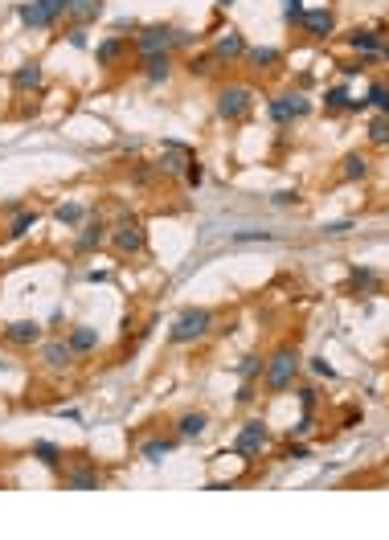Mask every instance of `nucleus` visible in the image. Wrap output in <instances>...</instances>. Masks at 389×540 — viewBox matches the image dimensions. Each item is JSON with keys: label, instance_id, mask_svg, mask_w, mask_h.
Segmentation results:
<instances>
[{"label": "nucleus", "instance_id": "44", "mask_svg": "<svg viewBox=\"0 0 389 540\" xmlns=\"http://www.w3.org/2000/svg\"><path fill=\"white\" fill-rule=\"evenodd\" d=\"M217 4H222V9H229V4H234V0H217Z\"/></svg>", "mask_w": 389, "mask_h": 540}, {"label": "nucleus", "instance_id": "8", "mask_svg": "<svg viewBox=\"0 0 389 540\" xmlns=\"http://www.w3.org/2000/svg\"><path fill=\"white\" fill-rule=\"evenodd\" d=\"M246 37L238 29H226V33H217V41H213V58L217 62H238V58H246Z\"/></svg>", "mask_w": 389, "mask_h": 540}, {"label": "nucleus", "instance_id": "32", "mask_svg": "<svg viewBox=\"0 0 389 540\" xmlns=\"http://www.w3.org/2000/svg\"><path fill=\"white\" fill-rule=\"evenodd\" d=\"M324 107L328 111H348V90H344V86H332L324 95Z\"/></svg>", "mask_w": 389, "mask_h": 540}, {"label": "nucleus", "instance_id": "9", "mask_svg": "<svg viewBox=\"0 0 389 540\" xmlns=\"http://www.w3.org/2000/svg\"><path fill=\"white\" fill-rule=\"evenodd\" d=\"M16 16L25 21V29H49V25H58V13L49 9L46 0H33V4H21Z\"/></svg>", "mask_w": 389, "mask_h": 540}, {"label": "nucleus", "instance_id": "26", "mask_svg": "<svg viewBox=\"0 0 389 540\" xmlns=\"http://www.w3.org/2000/svg\"><path fill=\"white\" fill-rule=\"evenodd\" d=\"M53 217H58V221H62V226H82V217H86V209H82V205H74V201H66V205H58V209H53Z\"/></svg>", "mask_w": 389, "mask_h": 540}, {"label": "nucleus", "instance_id": "43", "mask_svg": "<svg viewBox=\"0 0 389 540\" xmlns=\"http://www.w3.org/2000/svg\"><path fill=\"white\" fill-rule=\"evenodd\" d=\"M311 455V450H308V446H304V442H299V446H291V450H287V458H295V462H299V458H308Z\"/></svg>", "mask_w": 389, "mask_h": 540}, {"label": "nucleus", "instance_id": "29", "mask_svg": "<svg viewBox=\"0 0 389 540\" xmlns=\"http://www.w3.org/2000/svg\"><path fill=\"white\" fill-rule=\"evenodd\" d=\"M369 107H377L381 115H389V86L385 82H373V86H369Z\"/></svg>", "mask_w": 389, "mask_h": 540}, {"label": "nucleus", "instance_id": "30", "mask_svg": "<svg viewBox=\"0 0 389 540\" xmlns=\"http://www.w3.org/2000/svg\"><path fill=\"white\" fill-rule=\"evenodd\" d=\"M369 139H373L377 147L389 144V115H377L373 123H369Z\"/></svg>", "mask_w": 389, "mask_h": 540}, {"label": "nucleus", "instance_id": "40", "mask_svg": "<svg viewBox=\"0 0 389 540\" xmlns=\"http://www.w3.org/2000/svg\"><path fill=\"white\" fill-rule=\"evenodd\" d=\"M295 201H299V193H295V189H283V193L271 196V205H295Z\"/></svg>", "mask_w": 389, "mask_h": 540}, {"label": "nucleus", "instance_id": "3", "mask_svg": "<svg viewBox=\"0 0 389 540\" xmlns=\"http://www.w3.org/2000/svg\"><path fill=\"white\" fill-rule=\"evenodd\" d=\"M250 102H254V90L242 86V82H229L217 90V115L226 119V123H242L246 111H250Z\"/></svg>", "mask_w": 389, "mask_h": 540}, {"label": "nucleus", "instance_id": "18", "mask_svg": "<svg viewBox=\"0 0 389 540\" xmlns=\"http://www.w3.org/2000/svg\"><path fill=\"white\" fill-rule=\"evenodd\" d=\"M66 16H70L74 25H82V29H86L90 21H98V16H103V0H74Z\"/></svg>", "mask_w": 389, "mask_h": 540}, {"label": "nucleus", "instance_id": "11", "mask_svg": "<svg viewBox=\"0 0 389 540\" xmlns=\"http://www.w3.org/2000/svg\"><path fill=\"white\" fill-rule=\"evenodd\" d=\"M189 160H193V152L185 144H177V139H168L164 144V160H160V172H172V176H180L185 168H189Z\"/></svg>", "mask_w": 389, "mask_h": 540}, {"label": "nucleus", "instance_id": "21", "mask_svg": "<svg viewBox=\"0 0 389 540\" xmlns=\"http://www.w3.org/2000/svg\"><path fill=\"white\" fill-rule=\"evenodd\" d=\"M41 360H46L49 369H66V364L74 360V348H70L66 340H49L46 348H41Z\"/></svg>", "mask_w": 389, "mask_h": 540}, {"label": "nucleus", "instance_id": "6", "mask_svg": "<svg viewBox=\"0 0 389 540\" xmlns=\"http://www.w3.org/2000/svg\"><path fill=\"white\" fill-rule=\"evenodd\" d=\"M172 49V25H147L135 37V53L147 58V53H168Z\"/></svg>", "mask_w": 389, "mask_h": 540}, {"label": "nucleus", "instance_id": "22", "mask_svg": "<svg viewBox=\"0 0 389 540\" xmlns=\"http://www.w3.org/2000/svg\"><path fill=\"white\" fill-rule=\"evenodd\" d=\"M348 46L361 49V53H385V58H389V46L381 41V37H377L373 29H357L353 37H348Z\"/></svg>", "mask_w": 389, "mask_h": 540}, {"label": "nucleus", "instance_id": "42", "mask_svg": "<svg viewBox=\"0 0 389 540\" xmlns=\"http://www.w3.org/2000/svg\"><path fill=\"white\" fill-rule=\"evenodd\" d=\"M353 229V221H332V226H324V233H348Z\"/></svg>", "mask_w": 389, "mask_h": 540}, {"label": "nucleus", "instance_id": "23", "mask_svg": "<svg viewBox=\"0 0 389 540\" xmlns=\"http://www.w3.org/2000/svg\"><path fill=\"white\" fill-rule=\"evenodd\" d=\"M66 344L74 348V356H82V352H90V348H98V332L95 327H86V324H78L70 336H66Z\"/></svg>", "mask_w": 389, "mask_h": 540}, {"label": "nucleus", "instance_id": "14", "mask_svg": "<svg viewBox=\"0 0 389 540\" xmlns=\"http://www.w3.org/2000/svg\"><path fill=\"white\" fill-rule=\"evenodd\" d=\"M66 491H98L103 487V479H98L95 467H74V471H66Z\"/></svg>", "mask_w": 389, "mask_h": 540}, {"label": "nucleus", "instance_id": "36", "mask_svg": "<svg viewBox=\"0 0 389 540\" xmlns=\"http://www.w3.org/2000/svg\"><path fill=\"white\" fill-rule=\"evenodd\" d=\"M304 13H308V9H304L299 0H283V16H287V21H304Z\"/></svg>", "mask_w": 389, "mask_h": 540}, {"label": "nucleus", "instance_id": "25", "mask_svg": "<svg viewBox=\"0 0 389 540\" xmlns=\"http://www.w3.org/2000/svg\"><path fill=\"white\" fill-rule=\"evenodd\" d=\"M365 172H369V160H365L361 152H348V156H344V168H341V176H344V180H361V176H365Z\"/></svg>", "mask_w": 389, "mask_h": 540}, {"label": "nucleus", "instance_id": "33", "mask_svg": "<svg viewBox=\"0 0 389 540\" xmlns=\"http://www.w3.org/2000/svg\"><path fill=\"white\" fill-rule=\"evenodd\" d=\"M180 176H185V184H189V189H197V184L205 180V168H201V164H197V160H189V168H185Z\"/></svg>", "mask_w": 389, "mask_h": 540}, {"label": "nucleus", "instance_id": "15", "mask_svg": "<svg viewBox=\"0 0 389 540\" xmlns=\"http://www.w3.org/2000/svg\"><path fill=\"white\" fill-rule=\"evenodd\" d=\"M140 70H144L147 82H168V74H172V58H168V53H147V58H140Z\"/></svg>", "mask_w": 389, "mask_h": 540}, {"label": "nucleus", "instance_id": "31", "mask_svg": "<svg viewBox=\"0 0 389 540\" xmlns=\"http://www.w3.org/2000/svg\"><path fill=\"white\" fill-rule=\"evenodd\" d=\"M353 291H377V275L369 266H357L353 270Z\"/></svg>", "mask_w": 389, "mask_h": 540}, {"label": "nucleus", "instance_id": "20", "mask_svg": "<svg viewBox=\"0 0 389 540\" xmlns=\"http://www.w3.org/2000/svg\"><path fill=\"white\" fill-rule=\"evenodd\" d=\"M41 86V62H25L13 70V90H37Z\"/></svg>", "mask_w": 389, "mask_h": 540}, {"label": "nucleus", "instance_id": "5", "mask_svg": "<svg viewBox=\"0 0 389 540\" xmlns=\"http://www.w3.org/2000/svg\"><path fill=\"white\" fill-rule=\"evenodd\" d=\"M111 245L119 250V254H144V245H147V233L144 226L131 217V221H123V226H115L111 229Z\"/></svg>", "mask_w": 389, "mask_h": 540}, {"label": "nucleus", "instance_id": "37", "mask_svg": "<svg viewBox=\"0 0 389 540\" xmlns=\"http://www.w3.org/2000/svg\"><path fill=\"white\" fill-rule=\"evenodd\" d=\"M299 406H304V413H311V409H316V389H311V385H304V389H299Z\"/></svg>", "mask_w": 389, "mask_h": 540}, {"label": "nucleus", "instance_id": "19", "mask_svg": "<svg viewBox=\"0 0 389 540\" xmlns=\"http://www.w3.org/2000/svg\"><path fill=\"white\" fill-rule=\"evenodd\" d=\"M246 62L254 65V70H275V65L283 62V49H275V46H254V49H246Z\"/></svg>", "mask_w": 389, "mask_h": 540}, {"label": "nucleus", "instance_id": "39", "mask_svg": "<svg viewBox=\"0 0 389 540\" xmlns=\"http://www.w3.org/2000/svg\"><path fill=\"white\" fill-rule=\"evenodd\" d=\"M311 425H316V422H311V413H304V418H299V422H295L291 438H295V434H299V438H308V434H311Z\"/></svg>", "mask_w": 389, "mask_h": 540}, {"label": "nucleus", "instance_id": "1", "mask_svg": "<svg viewBox=\"0 0 389 540\" xmlns=\"http://www.w3.org/2000/svg\"><path fill=\"white\" fill-rule=\"evenodd\" d=\"M299 352H295L291 344H283L271 352V360H262V385L266 393H287L295 385V373H299Z\"/></svg>", "mask_w": 389, "mask_h": 540}, {"label": "nucleus", "instance_id": "41", "mask_svg": "<svg viewBox=\"0 0 389 540\" xmlns=\"http://www.w3.org/2000/svg\"><path fill=\"white\" fill-rule=\"evenodd\" d=\"M70 46H74V49H86V29H82V25H74V29H70Z\"/></svg>", "mask_w": 389, "mask_h": 540}, {"label": "nucleus", "instance_id": "7", "mask_svg": "<svg viewBox=\"0 0 389 540\" xmlns=\"http://www.w3.org/2000/svg\"><path fill=\"white\" fill-rule=\"evenodd\" d=\"M266 111H271V119H275V123H291V119H304V115L311 111V102H308L304 95H279L275 102L266 107Z\"/></svg>", "mask_w": 389, "mask_h": 540}, {"label": "nucleus", "instance_id": "16", "mask_svg": "<svg viewBox=\"0 0 389 540\" xmlns=\"http://www.w3.org/2000/svg\"><path fill=\"white\" fill-rule=\"evenodd\" d=\"M177 442H180V438H147L144 446H140V458L156 467V462H164V458H168L172 450H177Z\"/></svg>", "mask_w": 389, "mask_h": 540}, {"label": "nucleus", "instance_id": "17", "mask_svg": "<svg viewBox=\"0 0 389 540\" xmlns=\"http://www.w3.org/2000/svg\"><path fill=\"white\" fill-rule=\"evenodd\" d=\"M103 242H111L107 226H103V221H90V226H82V233H78V254H90V250H98Z\"/></svg>", "mask_w": 389, "mask_h": 540}, {"label": "nucleus", "instance_id": "35", "mask_svg": "<svg viewBox=\"0 0 389 540\" xmlns=\"http://www.w3.org/2000/svg\"><path fill=\"white\" fill-rule=\"evenodd\" d=\"M259 369H262V360H259V356H246L242 364H238V376H242V381H250V376L259 373Z\"/></svg>", "mask_w": 389, "mask_h": 540}, {"label": "nucleus", "instance_id": "34", "mask_svg": "<svg viewBox=\"0 0 389 540\" xmlns=\"http://www.w3.org/2000/svg\"><path fill=\"white\" fill-rule=\"evenodd\" d=\"M234 242H271V233L266 229H242V233H234Z\"/></svg>", "mask_w": 389, "mask_h": 540}, {"label": "nucleus", "instance_id": "10", "mask_svg": "<svg viewBox=\"0 0 389 540\" xmlns=\"http://www.w3.org/2000/svg\"><path fill=\"white\" fill-rule=\"evenodd\" d=\"M4 340L16 344V348H33V344L41 340V324L37 319H16V324L4 327Z\"/></svg>", "mask_w": 389, "mask_h": 540}, {"label": "nucleus", "instance_id": "13", "mask_svg": "<svg viewBox=\"0 0 389 540\" xmlns=\"http://www.w3.org/2000/svg\"><path fill=\"white\" fill-rule=\"evenodd\" d=\"M304 33L308 37H328V33L336 29V16H332V9H311V13H304Z\"/></svg>", "mask_w": 389, "mask_h": 540}, {"label": "nucleus", "instance_id": "4", "mask_svg": "<svg viewBox=\"0 0 389 540\" xmlns=\"http://www.w3.org/2000/svg\"><path fill=\"white\" fill-rule=\"evenodd\" d=\"M271 442V430L259 422V418H250V422L238 430V438H234V455H242V458H254L262 455V446Z\"/></svg>", "mask_w": 389, "mask_h": 540}, {"label": "nucleus", "instance_id": "28", "mask_svg": "<svg viewBox=\"0 0 389 540\" xmlns=\"http://www.w3.org/2000/svg\"><path fill=\"white\" fill-rule=\"evenodd\" d=\"M33 226H37V209H21L16 213V221H13V229H9V238H25Z\"/></svg>", "mask_w": 389, "mask_h": 540}, {"label": "nucleus", "instance_id": "24", "mask_svg": "<svg viewBox=\"0 0 389 540\" xmlns=\"http://www.w3.org/2000/svg\"><path fill=\"white\" fill-rule=\"evenodd\" d=\"M119 53H123V41H119V37H107V41H98V46H95L98 65H115V62H119Z\"/></svg>", "mask_w": 389, "mask_h": 540}, {"label": "nucleus", "instance_id": "2", "mask_svg": "<svg viewBox=\"0 0 389 540\" xmlns=\"http://www.w3.org/2000/svg\"><path fill=\"white\" fill-rule=\"evenodd\" d=\"M209 327H213V311L209 307H185L177 315L172 332H168V340L172 344H193V340H201Z\"/></svg>", "mask_w": 389, "mask_h": 540}, {"label": "nucleus", "instance_id": "27", "mask_svg": "<svg viewBox=\"0 0 389 540\" xmlns=\"http://www.w3.org/2000/svg\"><path fill=\"white\" fill-rule=\"evenodd\" d=\"M33 458L46 462V467H58V462H62V450H58L53 442H33Z\"/></svg>", "mask_w": 389, "mask_h": 540}, {"label": "nucleus", "instance_id": "12", "mask_svg": "<svg viewBox=\"0 0 389 540\" xmlns=\"http://www.w3.org/2000/svg\"><path fill=\"white\" fill-rule=\"evenodd\" d=\"M205 430H209V418H205L201 409H189V413H180V418H177V438H180V442L201 438Z\"/></svg>", "mask_w": 389, "mask_h": 540}, {"label": "nucleus", "instance_id": "38", "mask_svg": "<svg viewBox=\"0 0 389 540\" xmlns=\"http://www.w3.org/2000/svg\"><path fill=\"white\" fill-rule=\"evenodd\" d=\"M311 373H316V376H328V381H332V364H328L324 356H311Z\"/></svg>", "mask_w": 389, "mask_h": 540}]
</instances>
